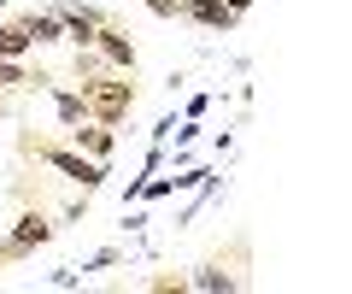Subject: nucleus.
Segmentation results:
<instances>
[{
	"mask_svg": "<svg viewBox=\"0 0 352 294\" xmlns=\"http://www.w3.org/2000/svg\"><path fill=\"white\" fill-rule=\"evenodd\" d=\"M88 48L100 53V59L112 65V71H135V41H129V30H118L112 18H106V24L94 30V41H88Z\"/></svg>",
	"mask_w": 352,
	"mask_h": 294,
	"instance_id": "obj_4",
	"label": "nucleus"
},
{
	"mask_svg": "<svg viewBox=\"0 0 352 294\" xmlns=\"http://www.w3.org/2000/svg\"><path fill=\"white\" fill-rule=\"evenodd\" d=\"M223 6H229V12H235V18H241V12H247V6H252V0H223Z\"/></svg>",
	"mask_w": 352,
	"mask_h": 294,
	"instance_id": "obj_14",
	"label": "nucleus"
},
{
	"mask_svg": "<svg viewBox=\"0 0 352 294\" xmlns=\"http://www.w3.org/2000/svg\"><path fill=\"white\" fill-rule=\"evenodd\" d=\"M18 24H24V36L36 41V48H47V41H65V24H59V12H24Z\"/></svg>",
	"mask_w": 352,
	"mask_h": 294,
	"instance_id": "obj_8",
	"label": "nucleus"
},
{
	"mask_svg": "<svg viewBox=\"0 0 352 294\" xmlns=\"http://www.w3.org/2000/svg\"><path fill=\"white\" fill-rule=\"evenodd\" d=\"M53 112H59V129L82 124V118H88V101H82V89H53Z\"/></svg>",
	"mask_w": 352,
	"mask_h": 294,
	"instance_id": "obj_9",
	"label": "nucleus"
},
{
	"mask_svg": "<svg viewBox=\"0 0 352 294\" xmlns=\"http://www.w3.org/2000/svg\"><path fill=\"white\" fill-rule=\"evenodd\" d=\"M53 230H59V224H53L47 212H24V218L12 224V235L0 242V265H6V259H24V253H36L41 242H53Z\"/></svg>",
	"mask_w": 352,
	"mask_h": 294,
	"instance_id": "obj_3",
	"label": "nucleus"
},
{
	"mask_svg": "<svg viewBox=\"0 0 352 294\" xmlns=\"http://www.w3.org/2000/svg\"><path fill=\"white\" fill-rule=\"evenodd\" d=\"M141 6H147L153 18H176V12H182V0H141Z\"/></svg>",
	"mask_w": 352,
	"mask_h": 294,
	"instance_id": "obj_13",
	"label": "nucleus"
},
{
	"mask_svg": "<svg viewBox=\"0 0 352 294\" xmlns=\"http://www.w3.org/2000/svg\"><path fill=\"white\" fill-rule=\"evenodd\" d=\"M24 147L41 159V165H53L65 182H76L82 194H94L106 182V165H100V159H88V154H76L71 141H24Z\"/></svg>",
	"mask_w": 352,
	"mask_h": 294,
	"instance_id": "obj_2",
	"label": "nucleus"
},
{
	"mask_svg": "<svg viewBox=\"0 0 352 294\" xmlns=\"http://www.w3.org/2000/svg\"><path fill=\"white\" fill-rule=\"evenodd\" d=\"M53 12H59L65 41H71V48H88V41H94V30L106 24V12H94V6H76V0H59Z\"/></svg>",
	"mask_w": 352,
	"mask_h": 294,
	"instance_id": "obj_6",
	"label": "nucleus"
},
{
	"mask_svg": "<svg viewBox=\"0 0 352 294\" xmlns=\"http://www.w3.org/2000/svg\"><path fill=\"white\" fill-rule=\"evenodd\" d=\"M188 288H206V294H235V288H241V277H235V271H223V265H206L200 277H188Z\"/></svg>",
	"mask_w": 352,
	"mask_h": 294,
	"instance_id": "obj_10",
	"label": "nucleus"
},
{
	"mask_svg": "<svg viewBox=\"0 0 352 294\" xmlns=\"http://www.w3.org/2000/svg\"><path fill=\"white\" fill-rule=\"evenodd\" d=\"M65 141H71L76 154H88V159H112V147H118V136H112V124H94V118H82V124H71L65 129Z\"/></svg>",
	"mask_w": 352,
	"mask_h": 294,
	"instance_id": "obj_5",
	"label": "nucleus"
},
{
	"mask_svg": "<svg viewBox=\"0 0 352 294\" xmlns=\"http://www.w3.org/2000/svg\"><path fill=\"white\" fill-rule=\"evenodd\" d=\"M24 83H30L24 59H0V89H24Z\"/></svg>",
	"mask_w": 352,
	"mask_h": 294,
	"instance_id": "obj_12",
	"label": "nucleus"
},
{
	"mask_svg": "<svg viewBox=\"0 0 352 294\" xmlns=\"http://www.w3.org/2000/svg\"><path fill=\"white\" fill-rule=\"evenodd\" d=\"M30 48H36V41L24 36V24H18V18H12V24H0V59H24Z\"/></svg>",
	"mask_w": 352,
	"mask_h": 294,
	"instance_id": "obj_11",
	"label": "nucleus"
},
{
	"mask_svg": "<svg viewBox=\"0 0 352 294\" xmlns=\"http://www.w3.org/2000/svg\"><path fill=\"white\" fill-rule=\"evenodd\" d=\"M176 18H194V24H206L212 36H229V30L241 24V18L229 12L223 0H182V12H176Z\"/></svg>",
	"mask_w": 352,
	"mask_h": 294,
	"instance_id": "obj_7",
	"label": "nucleus"
},
{
	"mask_svg": "<svg viewBox=\"0 0 352 294\" xmlns=\"http://www.w3.org/2000/svg\"><path fill=\"white\" fill-rule=\"evenodd\" d=\"M76 89H82L88 101V118L94 124H124L129 112H135V83H129V71H112V65H100L94 77H76Z\"/></svg>",
	"mask_w": 352,
	"mask_h": 294,
	"instance_id": "obj_1",
	"label": "nucleus"
}]
</instances>
